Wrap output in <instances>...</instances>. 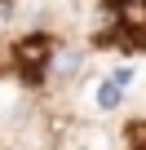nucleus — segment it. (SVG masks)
<instances>
[{
    "instance_id": "obj_1",
    "label": "nucleus",
    "mask_w": 146,
    "mask_h": 150,
    "mask_svg": "<svg viewBox=\"0 0 146 150\" xmlns=\"http://www.w3.org/2000/svg\"><path fill=\"white\" fill-rule=\"evenodd\" d=\"M115 18L133 35L128 44L133 49H146V0H120V5H115Z\"/></svg>"
},
{
    "instance_id": "obj_2",
    "label": "nucleus",
    "mask_w": 146,
    "mask_h": 150,
    "mask_svg": "<svg viewBox=\"0 0 146 150\" xmlns=\"http://www.w3.org/2000/svg\"><path fill=\"white\" fill-rule=\"evenodd\" d=\"M75 66H80V53L75 49H58L53 62H49V75H66V71H75Z\"/></svg>"
},
{
    "instance_id": "obj_3",
    "label": "nucleus",
    "mask_w": 146,
    "mask_h": 150,
    "mask_svg": "<svg viewBox=\"0 0 146 150\" xmlns=\"http://www.w3.org/2000/svg\"><path fill=\"white\" fill-rule=\"evenodd\" d=\"M120 97H124V84H115V80H106V84H98V106H102V110H111V106H120Z\"/></svg>"
},
{
    "instance_id": "obj_4",
    "label": "nucleus",
    "mask_w": 146,
    "mask_h": 150,
    "mask_svg": "<svg viewBox=\"0 0 146 150\" xmlns=\"http://www.w3.org/2000/svg\"><path fill=\"white\" fill-rule=\"evenodd\" d=\"M111 80H115V84H124V88H128V84H133V71H128V66H120V71H115V75H111Z\"/></svg>"
}]
</instances>
